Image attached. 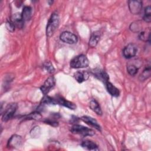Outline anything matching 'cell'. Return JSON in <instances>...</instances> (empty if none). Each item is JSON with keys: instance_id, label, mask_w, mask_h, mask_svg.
Returning a JSON list of instances; mask_svg holds the SVG:
<instances>
[{"instance_id": "1", "label": "cell", "mask_w": 151, "mask_h": 151, "mask_svg": "<svg viewBox=\"0 0 151 151\" xmlns=\"http://www.w3.org/2000/svg\"><path fill=\"white\" fill-rule=\"evenodd\" d=\"M60 18L57 12H54L51 15L46 28V34L48 37H51L59 25Z\"/></svg>"}, {"instance_id": "2", "label": "cell", "mask_w": 151, "mask_h": 151, "mask_svg": "<svg viewBox=\"0 0 151 151\" xmlns=\"http://www.w3.org/2000/svg\"><path fill=\"white\" fill-rule=\"evenodd\" d=\"M89 64V61L87 57L84 55H79L73 58L70 61V67L73 68H81L87 67Z\"/></svg>"}, {"instance_id": "3", "label": "cell", "mask_w": 151, "mask_h": 151, "mask_svg": "<svg viewBox=\"0 0 151 151\" xmlns=\"http://www.w3.org/2000/svg\"><path fill=\"white\" fill-rule=\"evenodd\" d=\"M70 130L74 134H77L83 136H91L95 134L94 132L92 129L80 124H74L72 126Z\"/></svg>"}, {"instance_id": "4", "label": "cell", "mask_w": 151, "mask_h": 151, "mask_svg": "<svg viewBox=\"0 0 151 151\" xmlns=\"http://www.w3.org/2000/svg\"><path fill=\"white\" fill-rule=\"evenodd\" d=\"M17 109V104L16 103H11L7 106L5 111L2 117V120L3 122H7L11 119Z\"/></svg>"}, {"instance_id": "5", "label": "cell", "mask_w": 151, "mask_h": 151, "mask_svg": "<svg viewBox=\"0 0 151 151\" xmlns=\"http://www.w3.org/2000/svg\"><path fill=\"white\" fill-rule=\"evenodd\" d=\"M60 38L64 42L69 44H75L78 41L77 37L75 34L68 31L63 32L60 36Z\"/></svg>"}, {"instance_id": "6", "label": "cell", "mask_w": 151, "mask_h": 151, "mask_svg": "<svg viewBox=\"0 0 151 151\" xmlns=\"http://www.w3.org/2000/svg\"><path fill=\"white\" fill-rule=\"evenodd\" d=\"M137 51V46L133 43H130L127 44L123 49V54L125 58H131L134 57Z\"/></svg>"}, {"instance_id": "7", "label": "cell", "mask_w": 151, "mask_h": 151, "mask_svg": "<svg viewBox=\"0 0 151 151\" xmlns=\"http://www.w3.org/2000/svg\"><path fill=\"white\" fill-rule=\"evenodd\" d=\"M55 83V80L54 76H50L48 78H47L44 84L41 87L40 90L41 92L44 95H46L51 89V88H52L54 86Z\"/></svg>"}, {"instance_id": "8", "label": "cell", "mask_w": 151, "mask_h": 151, "mask_svg": "<svg viewBox=\"0 0 151 151\" xmlns=\"http://www.w3.org/2000/svg\"><path fill=\"white\" fill-rule=\"evenodd\" d=\"M129 8L132 14H139L142 8V2L139 0L129 1L128 2Z\"/></svg>"}, {"instance_id": "9", "label": "cell", "mask_w": 151, "mask_h": 151, "mask_svg": "<svg viewBox=\"0 0 151 151\" xmlns=\"http://www.w3.org/2000/svg\"><path fill=\"white\" fill-rule=\"evenodd\" d=\"M22 145V138L20 136L15 134L11 137L8 142L7 146L9 147L17 148Z\"/></svg>"}, {"instance_id": "10", "label": "cell", "mask_w": 151, "mask_h": 151, "mask_svg": "<svg viewBox=\"0 0 151 151\" xmlns=\"http://www.w3.org/2000/svg\"><path fill=\"white\" fill-rule=\"evenodd\" d=\"M11 21L13 22L15 27L18 28H22L24 25V20L22 18L21 14L19 13H16L14 14L11 19Z\"/></svg>"}, {"instance_id": "11", "label": "cell", "mask_w": 151, "mask_h": 151, "mask_svg": "<svg viewBox=\"0 0 151 151\" xmlns=\"http://www.w3.org/2000/svg\"><path fill=\"white\" fill-rule=\"evenodd\" d=\"M55 100H56L57 104L65 106L70 109L74 110L76 108V106L73 103H72L70 101H68L63 97H57V99H55Z\"/></svg>"}, {"instance_id": "12", "label": "cell", "mask_w": 151, "mask_h": 151, "mask_svg": "<svg viewBox=\"0 0 151 151\" xmlns=\"http://www.w3.org/2000/svg\"><path fill=\"white\" fill-rule=\"evenodd\" d=\"M81 119L85 122L86 123H87V124L94 127V128H96L97 130H100V126L98 122H97V120L89 116H83L81 117Z\"/></svg>"}, {"instance_id": "13", "label": "cell", "mask_w": 151, "mask_h": 151, "mask_svg": "<svg viewBox=\"0 0 151 151\" xmlns=\"http://www.w3.org/2000/svg\"><path fill=\"white\" fill-rule=\"evenodd\" d=\"M100 38V34L99 31H94L91 35L89 40L88 45L91 47H95L98 44Z\"/></svg>"}, {"instance_id": "14", "label": "cell", "mask_w": 151, "mask_h": 151, "mask_svg": "<svg viewBox=\"0 0 151 151\" xmlns=\"http://www.w3.org/2000/svg\"><path fill=\"white\" fill-rule=\"evenodd\" d=\"M107 91L114 97H117L120 94V91L117 88H116L113 84L107 81L105 83Z\"/></svg>"}, {"instance_id": "15", "label": "cell", "mask_w": 151, "mask_h": 151, "mask_svg": "<svg viewBox=\"0 0 151 151\" xmlns=\"http://www.w3.org/2000/svg\"><path fill=\"white\" fill-rule=\"evenodd\" d=\"M81 145L83 147L91 150H98L97 145L93 142L90 140H84L81 143Z\"/></svg>"}, {"instance_id": "16", "label": "cell", "mask_w": 151, "mask_h": 151, "mask_svg": "<svg viewBox=\"0 0 151 151\" xmlns=\"http://www.w3.org/2000/svg\"><path fill=\"white\" fill-rule=\"evenodd\" d=\"M95 76L99 79L100 80L103 81L104 83H107V81H109V77L108 76V74L104 71L103 70H99L98 71H95Z\"/></svg>"}, {"instance_id": "17", "label": "cell", "mask_w": 151, "mask_h": 151, "mask_svg": "<svg viewBox=\"0 0 151 151\" xmlns=\"http://www.w3.org/2000/svg\"><path fill=\"white\" fill-rule=\"evenodd\" d=\"M90 109L98 115L102 114V111L99 103L96 100H91L90 102Z\"/></svg>"}, {"instance_id": "18", "label": "cell", "mask_w": 151, "mask_h": 151, "mask_svg": "<svg viewBox=\"0 0 151 151\" xmlns=\"http://www.w3.org/2000/svg\"><path fill=\"white\" fill-rule=\"evenodd\" d=\"M31 14H32L31 8L28 6H24L23 8L22 14H21L22 18L24 21L29 20L31 17Z\"/></svg>"}, {"instance_id": "19", "label": "cell", "mask_w": 151, "mask_h": 151, "mask_svg": "<svg viewBox=\"0 0 151 151\" xmlns=\"http://www.w3.org/2000/svg\"><path fill=\"white\" fill-rule=\"evenodd\" d=\"M74 78L76 80L78 83H82L84 81H86L88 77V74L87 72H80L77 71L76 73H74Z\"/></svg>"}, {"instance_id": "20", "label": "cell", "mask_w": 151, "mask_h": 151, "mask_svg": "<svg viewBox=\"0 0 151 151\" xmlns=\"http://www.w3.org/2000/svg\"><path fill=\"white\" fill-rule=\"evenodd\" d=\"M143 20L148 23L151 21V7L149 5L145 8Z\"/></svg>"}, {"instance_id": "21", "label": "cell", "mask_w": 151, "mask_h": 151, "mask_svg": "<svg viewBox=\"0 0 151 151\" xmlns=\"http://www.w3.org/2000/svg\"><path fill=\"white\" fill-rule=\"evenodd\" d=\"M150 76V67L148 66L147 67L145 68V69L143 71L139 77V79L140 80H145L149 77Z\"/></svg>"}, {"instance_id": "22", "label": "cell", "mask_w": 151, "mask_h": 151, "mask_svg": "<svg viewBox=\"0 0 151 151\" xmlns=\"http://www.w3.org/2000/svg\"><path fill=\"white\" fill-rule=\"evenodd\" d=\"M41 103L44 104H56V100L55 99L51 98L48 96H45L42 99Z\"/></svg>"}, {"instance_id": "23", "label": "cell", "mask_w": 151, "mask_h": 151, "mask_svg": "<svg viewBox=\"0 0 151 151\" xmlns=\"http://www.w3.org/2000/svg\"><path fill=\"white\" fill-rule=\"evenodd\" d=\"M127 70L130 75L134 76L137 74L138 71V68L134 65H129L127 67Z\"/></svg>"}, {"instance_id": "24", "label": "cell", "mask_w": 151, "mask_h": 151, "mask_svg": "<svg viewBox=\"0 0 151 151\" xmlns=\"http://www.w3.org/2000/svg\"><path fill=\"white\" fill-rule=\"evenodd\" d=\"M44 68L48 71L49 73H53L55 71L52 64L50 61H46L44 63Z\"/></svg>"}, {"instance_id": "25", "label": "cell", "mask_w": 151, "mask_h": 151, "mask_svg": "<svg viewBox=\"0 0 151 151\" xmlns=\"http://www.w3.org/2000/svg\"><path fill=\"white\" fill-rule=\"evenodd\" d=\"M27 119H34V120H40L41 118V115L37 112L31 113L28 116H27Z\"/></svg>"}, {"instance_id": "26", "label": "cell", "mask_w": 151, "mask_h": 151, "mask_svg": "<svg viewBox=\"0 0 151 151\" xmlns=\"http://www.w3.org/2000/svg\"><path fill=\"white\" fill-rule=\"evenodd\" d=\"M15 26L14 25V24H13V22L11 20L6 21V28L9 31L14 32V30H15Z\"/></svg>"}, {"instance_id": "27", "label": "cell", "mask_w": 151, "mask_h": 151, "mask_svg": "<svg viewBox=\"0 0 151 151\" xmlns=\"http://www.w3.org/2000/svg\"><path fill=\"white\" fill-rule=\"evenodd\" d=\"M38 133H40V128L39 127L37 126V127H35L34 129H32V131H31V136L33 137H35V136H38L39 134Z\"/></svg>"}, {"instance_id": "28", "label": "cell", "mask_w": 151, "mask_h": 151, "mask_svg": "<svg viewBox=\"0 0 151 151\" xmlns=\"http://www.w3.org/2000/svg\"><path fill=\"white\" fill-rule=\"evenodd\" d=\"M46 123H48L52 126H54V127H56L58 126V122H56V121H54V120H48L47 121L45 122Z\"/></svg>"}]
</instances>
